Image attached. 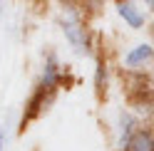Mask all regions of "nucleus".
Here are the masks:
<instances>
[{
  "label": "nucleus",
  "mask_w": 154,
  "mask_h": 151,
  "mask_svg": "<svg viewBox=\"0 0 154 151\" xmlns=\"http://www.w3.org/2000/svg\"><path fill=\"white\" fill-rule=\"evenodd\" d=\"M57 27H60L62 37L67 40V45L72 47L75 55H80V57H90L92 55V35H90L87 27H85L77 7L67 5L65 10L57 15Z\"/></svg>",
  "instance_id": "1"
},
{
  "label": "nucleus",
  "mask_w": 154,
  "mask_h": 151,
  "mask_svg": "<svg viewBox=\"0 0 154 151\" xmlns=\"http://www.w3.org/2000/svg\"><path fill=\"white\" fill-rule=\"evenodd\" d=\"M119 64H122L124 72H134V74L144 72L147 67H152V64H154V42L142 40V42L129 45L127 50H124Z\"/></svg>",
  "instance_id": "2"
},
{
  "label": "nucleus",
  "mask_w": 154,
  "mask_h": 151,
  "mask_svg": "<svg viewBox=\"0 0 154 151\" xmlns=\"http://www.w3.org/2000/svg\"><path fill=\"white\" fill-rule=\"evenodd\" d=\"M60 84H62V64H60V60H57V52L50 50L45 55L40 77H37V87H42L45 92H50V94H57Z\"/></svg>",
  "instance_id": "3"
},
{
  "label": "nucleus",
  "mask_w": 154,
  "mask_h": 151,
  "mask_svg": "<svg viewBox=\"0 0 154 151\" xmlns=\"http://www.w3.org/2000/svg\"><path fill=\"white\" fill-rule=\"evenodd\" d=\"M114 10H117L119 20L129 27V30H144L147 27V13L134 3V0H114Z\"/></svg>",
  "instance_id": "4"
},
{
  "label": "nucleus",
  "mask_w": 154,
  "mask_h": 151,
  "mask_svg": "<svg viewBox=\"0 0 154 151\" xmlns=\"http://www.w3.org/2000/svg\"><path fill=\"white\" fill-rule=\"evenodd\" d=\"M92 87L97 99L104 102L107 99V89H109V62L104 57V52L94 55V74H92Z\"/></svg>",
  "instance_id": "5"
},
{
  "label": "nucleus",
  "mask_w": 154,
  "mask_h": 151,
  "mask_svg": "<svg viewBox=\"0 0 154 151\" xmlns=\"http://www.w3.org/2000/svg\"><path fill=\"white\" fill-rule=\"evenodd\" d=\"M139 126H142L139 117L134 114V111H129V109H122V111H119V119H117V149H122L124 144H127L129 136H132Z\"/></svg>",
  "instance_id": "6"
},
{
  "label": "nucleus",
  "mask_w": 154,
  "mask_h": 151,
  "mask_svg": "<svg viewBox=\"0 0 154 151\" xmlns=\"http://www.w3.org/2000/svg\"><path fill=\"white\" fill-rule=\"evenodd\" d=\"M117 151H154V126H139Z\"/></svg>",
  "instance_id": "7"
},
{
  "label": "nucleus",
  "mask_w": 154,
  "mask_h": 151,
  "mask_svg": "<svg viewBox=\"0 0 154 151\" xmlns=\"http://www.w3.org/2000/svg\"><path fill=\"white\" fill-rule=\"evenodd\" d=\"M10 134H13V111L5 117L3 124H0V151H8V144H10Z\"/></svg>",
  "instance_id": "8"
},
{
  "label": "nucleus",
  "mask_w": 154,
  "mask_h": 151,
  "mask_svg": "<svg viewBox=\"0 0 154 151\" xmlns=\"http://www.w3.org/2000/svg\"><path fill=\"white\" fill-rule=\"evenodd\" d=\"M144 5H147V10H152V13H154V0H144Z\"/></svg>",
  "instance_id": "9"
},
{
  "label": "nucleus",
  "mask_w": 154,
  "mask_h": 151,
  "mask_svg": "<svg viewBox=\"0 0 154 151\" xmlns=\"http://www.w3.org/2000/svg\"><path fill=\"white\" fill-rule=\"evenodd\" d=\"M152 99H154V87H152Z\"/></svg>",
  "instance_id": "10"
}]
</instances>
